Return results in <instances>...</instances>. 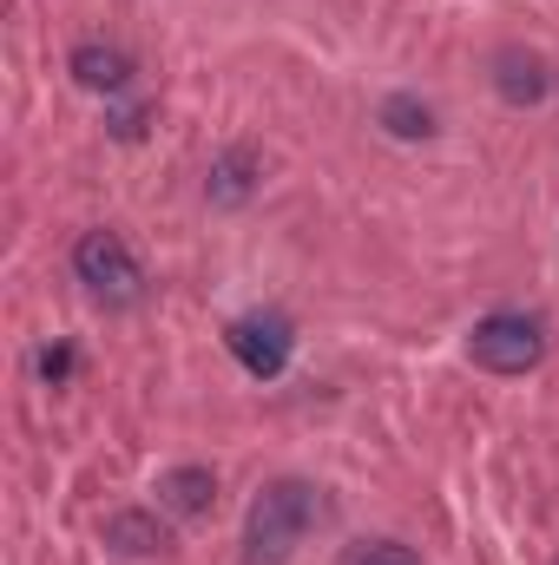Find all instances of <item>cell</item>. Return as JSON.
Segmentation results:
<instances>
[{"label":"cell","instance_id":"obj_1","mask_svg":"<svg viewBox=\"0 0 559 565\" xmlns=\"http://www.w3.org/2000/svg\"><path fill=\"white\" fill-rule=\"evenodd\" d=\"M323 500L309 480H271L244 513V565H289L303 553Z\"/></svg>","mask_w":559,"mask_h":565},{"label":"cell","instance_id":"obj_2","mask_svg":"<svg viewBox=\"0 0 559 565\" xmlns=\"http://www.w3.org/2000/svg\"><path fill=\"white\" fill-rule=\"evenodd\" d=\"M467 355H474V369H487V375H527V369H540V355H547V322L527 316V309H494V316L474 322Z\"/></svg>","mask_w":559,"mask_h":565},{"label":"cell","instance_id":"obj_3","mask_svg":"<svg viewBox=\"0 0 559 565\" xmlns=\"http://www.w3.org/2000/svg\"><path fill=\"white\" fill-rule=\"evenodd\" d=\"M73 277L86 282V296L106 302V309H133L145 296V270L119 231H86L73 244Z\"/></svg>","mask_w":559,"mask_h":565},{"label":"cell","instance_id":"obj_4","mask_svg":"<svg viewBox=\"0 0 559 565\" xmlns=\"http://www.w3.org/2000/svg\"><path fill=\"white\" fill-rule=\"evenodd\" d=\"M224 349L238 355V369L251 382H277L283 369H289V355H296V322L277 316V309L238 316V322H224Z\"/></svg>","mask_w":559,"mask_h":565},{"label":"cell","instance_id":"obj_5","mask_svg":"<svg viewBox=\"0 0 559 565\" xmlns=\"http://www.w3.org/2000/svg\"><path fill=\"white\" fill-rule=\"evenodd\" d=\"M494 93H500L514 113H527V106H540V99L553 93V73H547L540 53H527V46H500V53H494Z\"/></svg>","mask_w":559,"mask_h":565},{"label":"cell","instance_id":"obj_6","mask_svg":"<svg viewBox=\"0 0 559 565\" xmlns=\"http://www.w3.org/2000/svg\"><path fill=\"white\" fill-rule=\"evenodd\" d=\"M257 178H264L257 151H251V145H231V151H218V158H211V171H204V198H211V204H224V211H238V204H251Z\"/></svg>","mask_w":559,"mask_h":565},{"label":"cell","instance_id":"obj_7","mask_svg":"<svg viewBox=\"0 0 559 565\" xmlns=\"http://www.w3.org/2000/svg\"><path fill=\"white\" fill-rule=\"evenodd\" d=\"M106 546L126 553V559H158V553H171V526L158 513H145V507H119L106 520Z\"/></svg>","mask_w":559,"mask_h":565},{"label":"cell","instance_id":"obj_8","mask_svg":"<svg viewBox=\"0 0 559 565\" xmlns=\"http://www.w3.org/2000/svg\"><path fill=\"white\" fill-rule=\"evenodd\" d=\"M158 507L178 513V520H204L218 507V473L211 467H171V473H158Z\"/></svg>","mask_w":559,"mask_h":565},{"label":"cell","instance_id":"obj_9","mask_svg":"<svg viewBox=\"0 0 559 565\" xmlns=\"http://www.w3.org/2000/svg\"><path fill=\"white\" fill-rule=\"evenodd\" d=\"M66 73H73V79H80L86 93H126V86H133V53H119V46H99V40H86V46H73Z\"/></svg>","mask_w":559,"mask_h":565},{"label":"cell","instance_id":"obj_10","mask_svg":"<svg viewBox=\"0 0 559 565\" xmlns=\"http://www.w3.org/2000/svg\"><path fill=\"white\" fill-rule=\"evenodd\" d=\"M376 126H382L389 139H402V145H421V139H434V106L415 99V93H389L382 113H376Z\"/></svg>","mask_w":559,"mask_h":565},{"label":"cell","instance_id":"obj_11","mask_svg":"<svg viewBox=\"0 0 559 565\" xmlns=\"http://www.w3.org/2000/svg\"><path fill=\"white\" fill-rule=\"evenodd\" d=\"M342 565H421V553L402 546V540H356V546L342 553Z\"/></svg>","mask_w":559,"mask_h":565},{"label":"cell","instance_id":"obj_12","mask_svg":"<svg viewBox=\"0 0 559 565\" xmlns=\"http://www.w3.org/2000/svg\"><path fill=\"white\" fill-rule=\"evenodd\" d=\"M145 119H151V106H119V113L106 119V132H113L119 145H139L145 139Z\"/></svg>","mask_w":559,"mask_h":565},{"label":"cell","instance_id":"obj_13","mask_svg":"<svg viewBox=\"0 0 559 565\" xmlns=\"http://www.w3.org/2000/svg\"><path fill=\"white\" fill-rule=\"evenodd\" d=\"M40 375H46V382L60 388V382L73 375V349H66V342H60V349H40Z\"/></svg>","mask_w":559,"mask_h":565}]
</instances>
